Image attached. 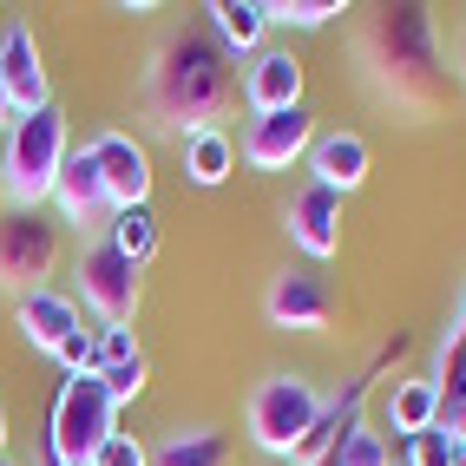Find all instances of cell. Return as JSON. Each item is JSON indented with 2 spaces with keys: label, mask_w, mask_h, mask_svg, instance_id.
<instances>
[{
  "label": "cell",
  "mask_w": 466,
  "mask_h": 466,
  "mask_svg": "<svg viewBox=\"0 0 466 466\" xmlns=\"http://www.w3.org/2000/svg\"><path fill=\"white\" fill-rule=\"evenodd\" d=\"M86 151H92V165H99V177H106L112 210H138L151 198V158H145V145L132 132H99Z\"/></svg>",
  "instance_id": "4fadbf2b"
},
{
  "label": "cell",
  "mask_w": 466,
  "mask_h": 466,
  "mask_svg": "<svg viewBox=\"0 0 466 466\" xmlns=\"http://www.w3.org/2000/svg\"><path fill=\"white\" fill-rule=\"evenodd\" d=\"M453 466H466V447H460V453H453Z\"/></svg>",
  "instance_id": "e575fe53"
},
{
  "label": "cell",
  "mask_w": 466,
  "mask_h": 466,
  "mask_svg": "<svg viewBox=\"0 0 466 466\" xmlns=\"http://www.w3.org/2000/svg\"><path fill=\"white\" fill-rule=\"evenodd\" d=\"M99 381H106V394L118 400V408H132V400L145 394V381H151V361H145V355L112 361V368H99Z\"/></svg>",
  "instance_id": "cb8c5ba5"
},
{
  "label": "cell",
  "mask_w": 466,
  "mask_h": 466,
  "mask_svg": "<svg viewBox=\"0 0 466 466\" xmlns=\"http://www.w3.org/2000/svg\"><path fill=\"white\" fill-rule=\"evenodd\" d=\"M92 466H151V447H145V441H132V433H112Z\"/></svg>",
  "instance_id": "83f0119b"
},
{
  "label": "cell",
  "mask_w": 466,
  "mask_h": 466,
  "mask_svg": "<svg viewBox=\"0 0 466 466\" xmlns=\"http://www.w3.org/2000/svg\"><path fill=\"white\" fill-rule=\"evenodd\" d=\"M433 420H441V388H433L427 375H408V381H394V394H388V427L400 433V441L427 433Z\"/></svg>",
  "instance_id": "ffe728a7"
},
{
  "label": "cell",
  "mask_w": 466,
  "mask_h": 466,
  "mask_svg": "<svg viewBox=\"0 0 466 466\" xmlns=\"http://www.w3.org/2000/svg\"><path fill=\"white\" fill-rule=\"evenodd\" d=\"M263 316H269L276 329H289V335H322L329 316H335V296H329V283H322L309 263H289V269L269 276Z\"/></svg>",
  "instance_id": "ba28073f"
},
{
  "label": "cell",
  "mask_w": 466,
  "mask_h": 466,
  "mask_svg": "<svg viewBox=\"0 0 466 466\" xmlns=\"http://www.w3.org/2000/svg\"><path fill=\"white\" fill-rule=\"evenodd\" d=\"M447 433H453V441H460V447H466V408H460V414H453V420H447Z\"/></svg>",
  "instance_id": "1f68e13d"
},
{
  "label": "cell",
  "mask_w": 466,
  "mask_h": 466,
  "mask_svg": "<svg viewBox=\"0 0 466 466\" xmlns=\"http://www.w3.org/2000/svg\"><path fill=\"white\" fill-rule=\"evenodd\" d=\"M14 118H20V112H14V99H7V86H0V138H7V126H14Z\"/></svg>",
  "instance_id": "4dcf8cb0"
},
{
  "label": "cell",
  "mask_w": 466,
  "mask_h": 466,
  "mask_svg": "<svg viewBox=\"0 0 466 466\" xmlns=\"http://www.w3.org/2000/svg\"><path fill=\"white\" fill-rule=\"evenodd\" d=\"M53 361L66 368V375H99V329H79V335H66Z\"/></svg>",
  "instance_id": "484cf974"
},
{
  "label": "cell",
  "mask_w": 466,
  "mask_h": 466,
  "mask_svg": "<svg viewBox=\"0 0 466 466\" xmlns=\"http://www.w3.org/2000/svg\"><path fill=\"white\" fill-rule=\"evenodd\" d=\"M453 453H460V441H453V433H447L441 420L408 441V466H453Z\"/></svg>",
  "instance_id": "d4e9b609"
},
{
  "label": "cell",
  "mask_w": 466,
  "mask_h": 466,
  "mask_svg": "<svg viewBox=\"0 0 466 466\" xmlns=\"http://www.w3.org/2000/svg\"><path fill=\"white\" fill-rule=\"evenodd\" d=\"M355 59H361L368 92H375L381 106L408 112V118L447 112L453 92H460L427 7H375L361 20V34H355Z\"/></svg>",
  "instance_id": "6da1fadb"
},
{
  "label": "cell",
  "mask_w": 466,
  "mask_h": 466,
  "mask_svg": "<svg viewBox=\"0 0 466 466\" xmlns=\"http://www.w3.org/2000/svg\"><path fill=\"white\" fill-rule=\"evenodd\" d=\"M302 59L289 53V46H263L257 59H250V66H243V106H250V112H296L302 106Z\"/></svg>",
  "instance_id": "5bb4252c"
},
{
  "label": "cell",
  "mask_w": 466,
  "mask_h": 466,
  "mask_svg": "<svg viewBox=\"0 0 466 466\" xmlns=\"http://www.w3.org/2000/svg\"><path fill=\"white\" fill-rule=\"evenodd\" d=\"M79 302L106 329H132V316H138V263H126L106 237H92L79 250Z\"/></svg>",
  "instance_id": "52a82bcc"
},
{
  "label": "cell",
  "mask_w": 466,
  "mask_h": 466,
  "mask_svg": "<svg viewBox=\"0 0 466 466\" xmlns=\"http://www.w3.org/2000/svg\"><path fill=\"white\" fill-rule=\"evenodd\" d=\"M66 112L46 106V112H26L7 126L0 138V177H7V204H46L59 165H66Z\"/></svg>",
  "instance_id": "277c9868"
},
{
  "label": "cell",
  "mask_w": 466,
  "mask_h": 466,
  "mask_svg": "<svg viewBox=\"0 0 466 466\" xmlns=\"http://www.w3.org/2000/svg\"><path fill=\"white\" fill-rule=\"evenodd\" d=\"M210 40L224 53H263V34H269V7L263 0H210Z\"/></svg>",
  "instance_id": "ac0fdd59"
},
{
  "label": "cell",
  "mask_w": 466,
  "mask_h": 466,
  "mask_svg": "<svg viewBox=\"0 0 466 466\" xmlns=\"http://www.w3.org/2000/svg\"><path fill=\"white\" fill-rule=\"evenodd\" d=\"M0 210H7V177H0Z\"/></svg>",
  "instance_id": "836d02e7"
},
{
  "label": "cell",
  "mask_w": 466,
  "mask_h": 466,
  "mask_svg": "<svg viewBox=\"0 0 466 466\" xmlns=\"http://www.w3.org/2000/svg\"><path fill=\"white\" fill-rule=\"evenodd\" d=\"M309 145H316V118H309V106H296V112H257L237 151L250 171H289L296 158H309Z\"/></svg>",
  "instance_id": "8fae6325"
},
{
  "label": "cell",
  "mask_w": 466,
  "mask_h": 466,
  "mask_svg": "<svg viewBox=\"0 0 466 466\" xmlns=\"http://www.w3.org/2000/svg\"><path fill=\"white\" fill-rule=\"evenodd\" d=\"M66 257V224L46 204H7L0 210V289L34 296Z\"/></svg>",
  "instance_id": "5b68a950"
},
{
  "label": "cell",
  "mask_w": 466,
  "mask_h": 466,
  "mask_svg": "<svg viewBox=\"0 0 466 466\" xmlns=\"http://www.w3.org/2000/svg\"><path fill=\"white\" fill-rule=\"evenodd\" d=\"M106 243H112V250L126 257V263H138V269H145L151 257H158V217H151L145 204H138V210H112Z\"/></svg>",
  "instance_id": "7402d4cb"
},
{
  "label": "cell",
  "mask_w": 466,
  "mask_h": 466,
  "mask_svg": "<svg viewBox=\"0 0 466 466\" xmlns=\"http://www.w3.org/2000/svg\"><path fill=\"white\" fill-rule=\"evenodd\" d=\"M0 86H7V99H14L20 118L53 106V86H46V66H40V40H34L26 20L0 26Z\"/></svg>",
  "instance_id": "7c38bea8"
},
{
  "label": "cell",
  "mask_w": 466,
  "mask_h": 466,
  "mask_svg": "<svg viewBox=\"0 0 466 466\" xmlns=\"http://www.w3.org/2000/svg\"><path fill=\"white\" fill-rule=\"evenodd\" d=\"M335 453H341V466H394L388 441H381V433H368V427H355V433H349V441H341Z\"/></svg>",
  "instance_id": "4316f807"
},
{
  "label": "cell",
  "mask_w": 466,
  "mask_h": 466,
  "mask_svg": "<svg viewBox=\"0 0 466 466\" xmlns=\"http://www.w3.org/2000/svg\"><path fill=\"white\" fill-rule=\"evenodd\" d=\"M230 171H237V145H230L224 126H204V132L184 138V177H191L198 191H217Z\"/></svg>",
  "instance_id": "d6986e66"
},
{
  "label": "cell",
  "mask_w": 466,
  "mask_h": 466,
  "mask_svg": "<svg viewBox=\"0 0 466 466\" xmlns=\"http://www.w3.org/2000/svg\"><path fill=\"white\" fill-rule=\"evenodd\" d=\"M138 106H145L151 126H165L177 138L217 126V118L237 106L230 53L210 34H191V26L171 34V40H158V53L145 59V79H138Z\"/></svg>",
  "instance_id": "7a4b0ae2"
},
{
  "label": "cell",
  "mask_w": 466,
  "mask_h": 466,
  "mask_svg": "<svg viewBox=\"0 0 466 466\" xmlns=\"http://www.w3.org/2000/svg\"><path fill=\"white\" fill-rule=\"evenodd\" d=\"M316 414H322V394H316V381L309 375H263L257 388H250V441L276 460V466H289V453L302 447V433L316 427Z\"/></svg>",
  "instance_id": "8992f818"
},
{
  "label": "cell",
  "mask_w": 466,
  "mask_h": 466,
  "mask_svg": "<svg viewBox=\"0 0 466 466\" xmlns=\"http://www.w3.org/2000/svg\"><path fill=\"white\" fill-rule=\"evenodd\" d=\"M14 329H20L26 349L59 355V341L79 335V309H73L66 296H59V289L46 283V289H34V296H14Z\"/></svg>",
  "instance_id": "9a60e30c"
},
{
  "label": "cell",
  "mask_w": 466,
  "mask_h": 466,
  "mask_svg": "<svg viewBox=\"0 0 466 466\" xmlns=\"http://www.w3.org/2000/svg\"><path fill=\"white\" fill-rule=\"evenodd\" d=\"M7 441H14V427H7V408H0V460H7Z\"/></svg>",
  "instance_id": "d6a6232c"
},
{
  "label": "cell",
  "mask_w": 466,
  "mask_h": 466,
  "mask_svg": "<svg viewBox=\"0 0 466 466\" xmlns=\"http://www.w3.org/2000/svg\"><path fill=\"white\" fill-rule=\"evenodd\" d=\"M46 204H53L59 224H73V230H86V237H106V224H112V198H106V177H99V165H92L86 145L66 151V165H59V184H53Z\"/></svg>",
  "instance_id": "30bf717a"
},
{
  "label": "cell",
  "mask_w": 466,
  "mask_h": 466,
  "mask_svg": "<svg viewBox=\"0 0 466 466\" xmlns=\"http://www.w3.org/2000/svg\"><path fill=\"white\" fill-rule=\"evenodd\" d=\"M309 177L329 184L335 198H349L368 184V138L361 132H322L316 145H309Z\"/></svg>",
  "instance_id": "e0dca14e"
},
{
  "label": "cell",
  "mask_w": 466,
  "mask_h": 466,
  "mask_svg": "<svg viewBox=\"0 0 466 466\" xmlns=\"http://www.w3.org/2000/svg\"><path fill=\"white\" fill-rule=\"evenodd\" d=\"M132 355H145L132 329H99V368H112V361H132Z\"/></svg>",
  "instance_id": "f1b7e54d"
},
{
  "label": "cell",
  "mask_w": 466,
  "mask_h": 466,
  "mask_svg": "<svg viewBox=\"0 0 466 466\" xmlns=\"http://www.w3.org/2000/svg\"><path fill=\"white\" fill-rule=\"evenodd\" d=\"M0 466H14V460H0Z\"/></svg>",
  "instance_id": "d590c367"
},
{
  "label": "cell",
  "mask_w": 466,
  "mask_h": 466,
  "mask_svg": "<svg viewBox=\"0 0 466 466\" xmlns=\"http://www.w3.org/2000/svg\"><path fill=\"white\" fill-rule=\"evenodd\" d=\"M263 7H269V26H296V34H316L335 14H349L341 0H263Z\"/></svg>",
  "instance_id": "603a6c76"
},
{
  "label": "cell",
  "mask_w": 466,
  "mask_h": 466,
  "mask_svg": "<svg viewBox=\"0 0 466 466\" xmlns=\"http://www.w3.org/2000/svg\"><path fill=\"white\" fill-rule=\"evenodd\" d=\"M375 368H381V361H375ZM375 368H368V375H355L341 400H322V414H316V427L302 433V447L289 453V466H316L322 453H335V447L361 427V400H368V381H375Z\"/></svg>",
  "instance_id": "2e32d148"
},
{
  "label": "cell",
  "mask_w": 466,
  "mask_h": 466,
  "mask_svg": "<svg viewBox=\"0 0 466 466\" xmlns=\"http://www.w3.org/2000/svg\"><path fill=\"white\" fill-rule=\"evenodd\" d=\"M151 466H230V441L217 427H177L151 447Z\"/></svg>",
  "instance_id": "44dd1931"
},
{
  "label": "cell",
  "mask_w": 466,
  "mask_h": 466,
  "mask_svg": "<svg viewBox=\"0 0 466 466\" xmlns=\"http://www.w3.org/2000/svg\"><path fill=\"white\" fill-rule=\"evenodd\" d=\"M283 237L296 243L309 263H329L341 250V198L329 191V184L302 177L289 191V204H283Z\"/></svg>",
  "instance_id": "9c48e42d"
},
{
  "label": "cell",
  "mask_w": 466,
  "mask_h": 466,
  "mask_svg": "<svg viewBox=\"0 0 466 466\" xmlns=\"http://www.w3.org/2000/svg\"><path fill=\"white\" fill-rule=\"evenodd\" d=\"M453 79L466 86V20H460V34H453Z\"/></svg>",
  "instance_id": "f546056e"
},
{
  "label": "cell",
  "mask_w": 466,
  "mask_h": 466,
  "mask_svg": "<svg viewBox=\"0 0 466 466\" xmlns=\"http://www.w3.org/2000/svg\"><path fill=\"white\" fill-rule=\"evenodd\" d=\"M118 433V400L106 394L99 375H66L46 414V441H40V466H92L99 447Z\"/></svg>",
  "instance_id": "3957f363"
}]
</instances>
